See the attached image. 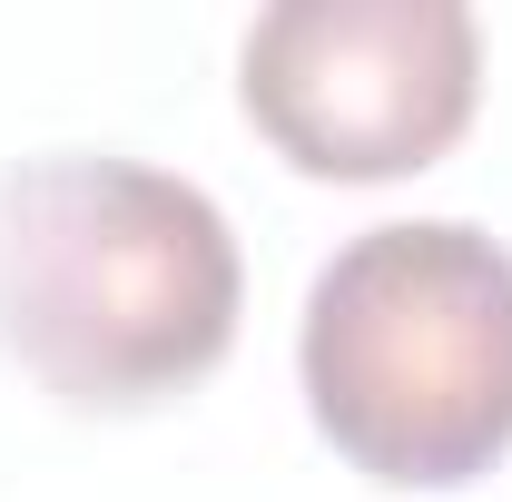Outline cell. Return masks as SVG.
<instances>
[{
  "instance_id": "obj_1",
  "label": "cell",
  "mask_w": 512,
  "mask_h": 502,
  "mask_svg": "<svg viewBox=\"0 0 512 502\" xmlns=\"http://www.w3.org/2000/svg\"><path fill=\"white\" fill-rule=\"evenodd\" d=\"M247 266L217 197L148 158H20L0 178V345L79 414H148L227 365Z\"/></svg>"
},
{
  "instance_id": "obj_2",
  "label": "cell",
  "mask_w": 512,
  "mask_h": 502,
  "mask_svg": "<svg viewBox=\"0 0 512 502\" xmlns=\"http://www.w3.org/2000/svg\"><path fill=\"white\" fill-rule=\"evenodd\" d=\"M296 375L316 434L384 493H463L512 453V247L394 217L316 266Z\"/></svg>"
},
{
  "instance_id": "obj_3",
  "label": "cell",
  "mask_w": 512,
  "mask_h": 502,
  "mask_svg": "<svg viewBox=\"0 0 512 502\" xmlns=\"http://www.w3.org/2000/svg\"><path fill=\"white\" fill-rule=\"evenodd\" d=\"M237 99L306 178H414L473 128L483 30L453 0H286L237 50Z\"/></svg>"
}]
</instances>
